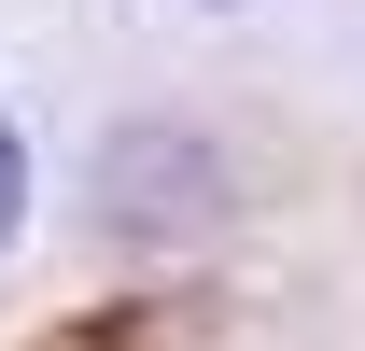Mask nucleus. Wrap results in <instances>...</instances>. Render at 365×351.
Returning a JSON list of instances; mask_svg holds the SVG:
<instances>
[{"label": "nucleus", "instance_id": "obj_1", "mask_svg": "<svg viewBox=\"0 0 365 351\" xmlns=\"http://www.w3.org/2000/svg\"><path fill=\"white\" fill-rule=\"evenodd\" d=\"M14 211H29V155H14V127H0V239H14Z\"/></svg>", "mask_w": 365, "mask_h": 351}]
</instances>
